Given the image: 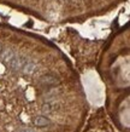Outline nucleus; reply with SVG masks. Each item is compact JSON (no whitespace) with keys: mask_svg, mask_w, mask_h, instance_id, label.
<instances>
[{"mask_svg":"<svg viewBox=\"0 0 130 132\" xmlns=\"http://www.w3.org/2000/svg\"><path fill=\"white\" fill-rule=\"evenodd\" d=\"M36 69H37V64H36L35 62L28 61L27 63L24 64V67L22 68V72H23L24 74H33Z\"/></svg>","mask_w":130,"mask_h":132,"instance_id":"nucleus-5","label":"nucleus"},{"mask_svg":"<svg viewBox=\"0 0 130 132\" xmlns=\"http://www.w3.org/2000/svg\"><path fill=\"white\" fill-rule=\"evenodd\" d=\"M3 51V45H1V43H0V52Z\"/></svg>","mask_w":130,"mask_h":132,"instance_id":"nucleus-8","label":"nucleus"},{"mask_svg":"<svg viewBox=\"0 0 130 132\" xmlns=\"http://www.w3.org/2000/svg\"><path fill=\"white\" fill-rule=\"evenodd\" d=\"M49 124H51L49 119L43 115H39L34 119V125L37 126V127H45V126H47V125H49Z\"/></svg>","mask_w":130,"mask_h":132,"instance_id":"nucleus-4","label":"nucleus"},{"mask_svg":"<svg viewBox=\"0 0 130 132\" xmlns=\"http://www.w3.org/2000/svg\"><path fill=\"white\" fill-rule=\"evenodd\" d=\"M42 112L43 113H51L52 112V107H51V104H43V107H42Z\"/></svg>","mask_w":130,"mask_h":132,"instance_id":"nucleus-6","label":"nucleus"},{"mask_svg":"<svg viewBox=\"0 0 130 132\" xmlns=\"http://www.w3.org/2000/svg\"><path fill=\"white\" fill-rule=\"evenodd\" d=\"M40 84L43 86H55L59 84V79L52 74H45L40 78Z\"/></svg>","mask_w":130,"mask_h":132,"instance_id":"nucleus-2","label":"nucleus"},{"mask_svg":"<svg viewBox=\"0 0 130 132\" xmlns=\"http://www.w3.org/2000/svg\"><path fill=\"white\" fill-rule=\"evenodd\" d=\"M28 62V58L24 56H15L13 57V60L10 62L8 64V67L12 69V70H15V72H18V70H22V68L24 67V64Z\"/></svg>","mask_w":130,"mask_h":132,"instance_id":"nucleus-1","label":"nucleus"},{"mask_svg":"<svg viewBox=\"0 0 130 132\" xmlns=\"http://www.w3.org/2000/svg\"><path fill=\"white\" fill-rule=\"evenodd\" d=\"M16 56V53L11 48H6V50H3V51L0 52V61L3 62L4 64H10L12 60H13V57Z\"/></svg>","mask_w":130,"mask_h":132,"instance_id":"nucleus-3","label":"nucleus"},{"mask_svg":"<svg viewBox=\"0 0 130 132\" xmlns=\"http://www.w3.org/2000/svg\"><path fill=\"white\" fill-rule=\"evenodd\" d=\"M19 132H35L33 128H23V130H21Z\"/></svg>","mask_w":130,"mask_h":132,"instance_id":"nucleus-7","label":"nucleus"}]
</instances>
